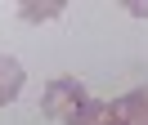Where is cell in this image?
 Here are the masks:
<instances>
[{
    "label": "cell",
    "mask_w": 148,
    "mask_h": 125,
    "mask_svg": "<svg viewBox=\"0 0 148 125\" xmlns=\"http://www.w3.org/2000/svg\"><path fill=\"white\" fill-rule=\"evenodd\" d=\"M63 9H67V0H23L18 18H23V22H54Z\"/></svg>",
    "instance_id": "cell-5"
},
{
    "label": "cell",
    "mask_w": 148,
    "mask_h": 125,
    "mask_svg": "<svg viewBox=\"0 0 148 125\" xmlns=\"http://www.w3.org/2000/svg\"><path fill=\"white\" fill-rule=\"evenodd\" d=\"M117 112H121V125H148V85L117 98Z\"/></svg>",
    "instance_id": "cell-4"
},
{
    "label": "cell",
    "mask_w": 148,
    "mask_h": 125,
    "mask_svg": "<svg viewBox=\"0 0 148 125\" xmlns=\"http://www.w3.org/2000/svg\"><path fill=\"white\" fill-rule=\"evenodd\" d=\"M23 80H27L23 62L9 58V54H0V103H14V98L23 94Z\"/></svg>",
    "instance_id": "cell-3"
},
{
    "label": "cell",
    "mask_w": 148,
    "mask_h": 125,
    "mask_svg": "<svg viewBox=\"0 0 148 125\" xmlns=\"http://www.w3.org/2000/svg\"><path fill=\"white\" fill-rule=\"evenodd\" d=\"M67 125H121V112H117V103H99V98H85L76 112H67L63 116Z\"/></svg>",
    "instance_id": "cell-2"
},
{
    "label": "cell",
    "mask_w": 148,
    "mask_h": 125,
    "mask_svg": "<svg viewBox=\"0 0 148 125\" xmlns=\"http://www.w3.org/2000/svg\"><path fill=\"white\" fill-rule=\"evenodd\" d=\"M85 103V85L76 76H54L45 85V98H40V112L45 116H58V121H63L67 112H76V107Z\"/></svg>",
    "instance_id": "cell-1"
},
{
    "label": "cell",
    "mask_w": 148,
    "mask_h": 125,
    "mask_svg": "<svg viewBox=\"0 0 148 125\" xmlns=\"http://www.w3.org/2000/svg\"><path fill=\"white\" fill-rule=\"evenodd\" d=\"M121 5H126L135 18H148V0H121Z\"/></svg>",
    "instance_id": "cell-6"
}]
</instances>
